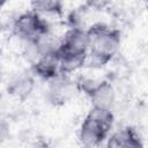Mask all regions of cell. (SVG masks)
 I'll return each instance as SVG.
<instances>
[{"label":"cell","instance_id":"8992f818","mask_svg":"<svg viewBox=\"0 0 148 148\" xmlns=\"http://www.w3.org/2000/svg\"><path fill=\"white\" fill-rule=\"evenodd\" d=\"M89 35L87 29L69 28L60 39L59 54L62 56H88Z\"/></svg>","mask_w":148,"mask_h":148},{"label":"cell","instance_id":"277c9868","mask_svg":"<svg viewBox=\"0 0 148 148\" xmlns=\"http://www.w3.org/2000/svg\"><path fill=\"white\" fill-rule=\"evenodd\" d=\"M77 86L79 90H83L88 95L91 106L112 110L116 102V91L109 81L82 79L77 82Z\"/></svg>","mask_w":148,"mask_h":148},{"label":"cell","instance_id":"5b68a950","mask_svg":"<svg viewBox=\"0 0 148 148\" xmlns=\"http://www.w3.org/2000/svg\"><path fill=\"white\" fill-rule=\"evenodd\" d=\"M77 90V82L73 81L67 74H60L49 81L45 98L53 106H62L72 99Z\"/></svg>","mask_w":148,"mask_h":148},{"label":"cell","instance_id":"52a82bcc","mask_svg":"<svg viewBox=\"0 0 148 148\" xmlns=\"http://www.w3.org/2000/svg\"><path fill=\"white\" fill-rule=\"evenodd\" d=\"M31 72L38 77L50 81L61 74L59 50L38 57L31 62Z\"/></svg>","mask_w":148,"mask_h":148},{"label":"cell","instance_id":"7c38bea8","mask_svg":"<svg viewBox=\"0 0 148 148\" xmlns=\"http://www.w3.org/2000/svg\"><path fill=\"white\" fill-rule=\"evenodd\" d=\"M8 1H9V0H0V5H1V7H3Z\"/></svg>","mask_w":148,"mask_h":148},{"label":"cell","instance_id":"3957f363","mask_svg":"<svg viewBox=\"0 0 148 148\" xmlns=\"http://www.w3.org/2000/svg\"><path fill=\"white\" fill-rule=\"evenodd\" d=\"M13 34L25 43L32 42L40 35L50 31L47 22L35 10L20 14L13 22Z\"/></svg>","mask_w":148,"mask_h":148},{"label":"cell","instance_id":"7a4b0ae2","mask_svg":"<svg viewBox=\"0 0 148 148\" xmlns=\"http://www.w3.org/2000/svg\"><path fill=\"white\" fill-rule=\"evenodd\" d=\"M112 110L94 108L89 110L79 130V140L86 147H95L108 140V134L113 125Z\"/></svg>","mask_w":148,"mask_h":148},{"label":"cell","instance_id":"6da1fadb","mask_svg":"<svg viewBox=\"0 0 148 148\" xmlns=\"http://www.w3.org/2000/svg\"><path fill=\"white\" fill-rule=\"evenodd\" d=\"M89 52L86 65L94 67L106 65L118 52L121 43V34L118 29L110 28L104 23L91 24L88 29Z\"/></svg>","mask_w":148,"mask_h":148},{"label":"cell","instance_id":"4fadbf2b","mask_svg":"<svg viewBox=\"0 0 148 148\" xmlns=\"http://www.w3.org/2000/svg\"><path fill=\"white\" fill-rule=\"evenodd\" d=\"M143 1H147V2H148V0H143Z\"/></svg>","mask_w":148,"mask_h":148},{"label":"cell","instance_id":"8fae6325","mask_svg":"<svg viewBox=\"0 0 148 148\" xmlns=\"http://www.w3.org/2000/svg\"><path fill=\"white\" fill-rule=\"evenodd\" d=\"M111 2L112 0H84V5L94 10H102L106 8Z\"/></svg>","mask_w":148,"mask_h":148},{"label":"cell","instance_id":"30bf717a","mask_svg":"<svg viewBox=\"0 0 148 148\" xmlns=\"http://www.w3.org/2000/svg\"><path fill=\"white\" fill-rule=\"evenodd\" d=\"M31 9L40 15H57L64 14V0H30Z\"/></svg>","mask_w":148,"mask_h":148},{"label":"cell","instance_id":"ba28073f","mask_svg":"<svg viewBox=\"0 0 148 148\" xmlns=\"http://www.w3.org/2000/svg\"><path fill=\"white\" fill-rule=\"evenodd\" d=\"M35 88V74L32 72H20L10 77L7 84V91L10 96L24 101L30 96Z\"/></svg>","mask_w":148,"mask_h":148},{"label":"cell","instance_id":"9c48e42d","mask_svg":"<svg viewBox=\"0 0 148 148\" xmlns=\"http://www.w3.org/2000/svg\"><path fill=\"white\" fill-rule=\"evenodd\" d=\"M106 146L112 147V148H119V147L136 148V147H142L143 143L139 134L136 133V131L128 126L111 134L108 138Z\"/></svg>","mask_w":148,"mask_h":148}]
</instances>
